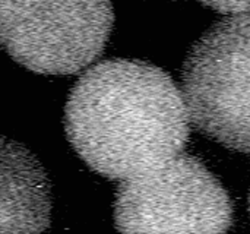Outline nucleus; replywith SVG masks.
I'll return each mask as SVG.
<instances>
[{
  "label": "nucleus",
  "mask_w": 250,
  "mask_h": 234,
  "mask_svg": "<svg viewBox=\"0 0 250 234\" xmlns=\"http://www.w3.org/2000/svg\"><path fill=\"white\" fill-rule=\"evenodd\" d=\"M233 202L223 183L190 154L125 180L116 192L119 234H227Z\"/></svg>",
  "instance_id": "obj_3"
},
{
  "label": "nucleus",
  "mask_w": 250,
  "mask_h": 234,
  "mask_svg": "<svg viewBox=\"0 0 250 234\" xmlns=\"http://www.w3.org/2000/svg\"><path fill=\"white\" fill-rule=\"evenodd\" d=\"M249 211H250V193H249Z\"/></svg>",
  "instance_id": "obj_7"
},
{
  "label": "nucleus",
  "mask_w": 250,
  "mask_h": 234,
  "mask_svg": "<svg viewBox=\"0 0 250 234\" xmlns=\"http://www.w3.org/2000/svg\"><path fill=\"white\" fill-rule=\"evenodd\" d=\"M182 92L201 133L250 154V12L227 16L195 43L183 64Z\"/></svg>",
  "instance_id": "obj_2"
},
{
  "label": "nucleus",
  "mask_w": 250,
  "mask_h": 234,
  "mask_svg": "<svg viewBox=\"0 0 250 234\" xmlns=\"http://www.w3.org/2000/svg\"><path fill=\"white\" fill-rule=\"evenodd\" d=\"M198 1L226 15H240L250 12V0H198Z\"/></svg>",
  "instance_id": "obj_6"
},
{
  "label": "nucleus",
  "mask_w": 250,
  "mask_h": 234,
  "mask_svg": "<svg viewBox=\"0 0 250 234\" xmlns=\"http://www.w3.org/2000/svg\"><path fill=\"white\" fill-rule=\"evenodd\" d=\"M64 129L91 170L125 182L183 154L190 117L182 88L166 70L142 60L108 59L73 85Z\"/></svg>",
  "instance_id": "obj_1"
},
{
  "label": "nucleus",
  "mask_w": 250,
  "mask_h": 234,
  "mask_svg": "<svg viewBox=\"0 0 250 234\" xmlns=\"http://www.w3.org/2000/svg\"><path fill=\"white\" fill-rule=\"evenodd\" d=\"M51 186L35 155L1 139V234H42L50 224Z\"/></svg>",
  "instance_id": "obj_5"
},
{
  "label": "nucleus",
  "mask_w": 250,
  "mask_h": 234,
  "mask_svg": "<svg viewBox=\"0 0 250 234\" xmlns=\"http://www.w3.org/2000/svg\"><path fill=\"white\" fill-rule=\"evenodd\" d=\"M114 22L111 0H0V38L21 66L70 75L97 60Z\"/></svg>",
  "instance_id": "obj_4"
}]
</instances>
